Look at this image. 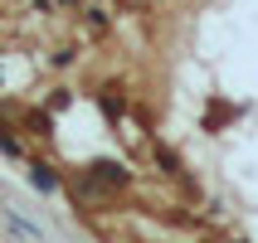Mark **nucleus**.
I'll use <instances>...</instances> for the list:
<instances>
[{"label":"nucleus","mask_w":258,"mask_h":243,"mask_svg":"<svg viewBox=\"0 0 258 243\" xmlns=\"http://www.w3.org/2000/svg\"><path fill=\"white\" fill-rule=\"evenodd\" d=\"M29 185H34V190H44V195H49V190H54L58 180H54V171H49V166H29Z\"/></svg>","instance_id":"nucleus-2"},{"label":"nucleus","mask_w":258,"mask_h":243,"mask_svg":"<svg viewBox=\"0 0 258 243\" xmlns=\"http://www.w3.org/2000/svg\"><path fill=\"white\" fill-rule=\"evenodd\" d=\"M58 5H78V0H58Z\"/></svg>","instance_id":"nucleus-3"},{"label":"nucleus","mask_w":258,"mask_h":243,"mask_svg":"<svg viewBox=\"0 0 258 243\" xmlns=\"http://www.w3.org/2000/svg\"><path fill=\"white\" fill-rule=\"evenodd\" d=\"M93 175H98V180H107V185H122V180H127V171H122V166H112V160H98V166H93Z\"/></svg>","instance_id":"nucleus-1"}]
</instances>
